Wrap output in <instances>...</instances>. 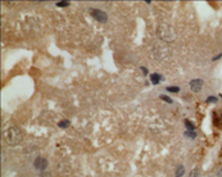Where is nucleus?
I'll return each mask as SVG.
<instances>
[{
  "mask_svg": "<svg viewBox=\"0 0 222 177\" xmlns=\"http://www.w3.org/2000/svg\"><path fill=\"white\" fill-rule=\"evenodd\" d=\"M4 139L9 145H18L23 140V134L21 131V128L16 127V126H12V127L5 130Z\"/></svg>",
  "mask_w": 222,
  "mask_h": 177,
  "instance_id": "nucleus-1",
  "label": "nucleus"
},
{
  "mask_svg": "<svg viewBox=\"0 0 222 177\" xmlns=\"http://www.w3.org/2000/svg\"><path fill=\"white\" fill-rule=\"evenodd\" d=\"M90 14L93 16V18H95L98 22H102V23H105L107 21H108V16H107L105 12L100 10V9H90Z\"/></svg>",
  "mask_w": 222,
  "mask_h": 177,
  "instance_id": "nucleus-2",
  "label": "nucleus"
},
{
  "mask_svg": "<svg viewBox=\"0 0 222 177\" xmlns=\"http://www.w3.org/2000/svg\"><path fill=\"white\" fill-rule=\"evenodd\" d=\"M48 164H49L48 160H46L44 157H37L36 159L34 160V167L37 171H45L48 168Z\"/></svg>",
  "mask_w": 222,
  "mask_h": 177,
  "instance_id": "nucleus-3",
  "label": "nucleus"
},
{
  "mask_svg": "<svg viewBox=\"0 0 222 177\" xmlns=\"http://www.w3.org/2000/svg\"><path fill=\"white\" fill-rule=\"evenodd\" d=\"M203 80L200 79H195V80H191L190 81V90L193 92H199L203 87Z\"/></svg>",
  "mask_w": 222,
  "mask_h": 177,
  "instance_id": "nucleus-4",
  "label": "nucleus"
},
{
  "mask_svg": "<svg viewBox=\"0 0 222 177\" xmlns=\"http://www.w3.org/2000/svg\"><path fill=\"white\" fill-rule=\"evenodd\" d=\"M162 80V76L158 73H153L152 76H150V81H152V83H154V85H158L159 82H161Z\"/></svg>",
  "mask_w": 222,
  "mask_h": 177,
  "instance_id": "nucleus-5",
  "label": "nucleus"
},
{
  "mask_svg": "<svg viewBox=\"0 0 222 177\" xmlns=\"http://www.w3.org/2000/svg\"><path fill=\"white\" fill-rule=\"evenodd\" d=\"M182 175H185V167L180 164L176 168V177H182Z\"/></svg>",
  "mask_w": 222,
  "mask_h": 177,
  "instance_id": "nucleus-6",
  "label": "nucleus"
},
{
  "mask_svg": "<svg viewBox=\"0 0 222 177\" xmlns=\"http://www.w3.org/2000/svg\"><path fill=\"white\" fill-rule=\"evenodd\" d=\"M185 126L189 131H194V128H195V125L190 121V119H185Z\"/></svg>",
  "mask_w": 222,
  "mask_h": 177,
  "instance_id": "nucleus-7",
  "label": "nucleus"
},
{
  "mask_svg": "<svg viewBox=\"0 0 222 177\" xmlns=\"http://www.w3.org/2000/svg\"><path fill=\"white\" fill-rule=\"evenodd\" d=\"M69 123H71V122L68 121V119H63V121L59 122L58 126H59L60 128H68V127H69Z\"/></svg>",
  "mask_w": 222,
  "mask_h": 177,
  "instance_id": "nucleus-8",
  "label": "nucleus"
},
{
  "mask_svg": "<svg viewBox=\"0 0 222 177\" xmlns=\"http://www.w3.org/2000/svg\"><path fill=\"white\" fill-rule=\"evenodd\" d=\"M184 135H185L186 137H189V139H195V137H197V134H195V131H189V130H186Z\"/></svg>",
  "mask_w": 222,
  "mask_h": 177,
  "instance_id": "nucleus-9",
  "label": "nucleus"
},
{
  "mask_svg": "<svg viewBox=\"0 0 222 177\" xmlns=\"http://www.w3.org/2000/svg\"><path fill=\"white\" fill-rule=\"evenodd\" d=\"M162 99V100L163 101H166V103H168V104H172V99H171L170 96H167V95H161V96H159Z\"/></svg>",
  "mask_w": 222,
  "mask_h": 177,
  "instance_id": "nucleus-10",
  "label": "nucleus"
},
{
  "mask_svg": "<svg viewBox=\"0 0 222 177\" xmlns=\"http://www.w3.org/2000/svg\"><path fill=\"white\" fill-rule=\"evenodd\" d=\"M166 90H167V91H171V92H179L180 87H177V86H168Z\"/></svg>",
  "mask_w": 222,
  "mask_h": 177,
  "instance_id": "nucleus-11",
  "label": "nucleus"
},
{
  "mask_svg": "<svg viewBox=\"0 0 222 177\" xmlns=\"http://www.w3.org/2000/svg\"><path fill=\"white\" fill-rule=\"evenodd\" d=\"M189 177H199V171H198L197 168L193 169L190 172V175H189Z\"/></svg>",
  "mask_w": 222,
  "mask_h": 177,
  "instance_id": "nucleus-12",
  "label": "nucleus"
},
{
  "mask_svg": "<svg viewBox=\"0 0 222 177\" xmlns=\"http://www.w3.org/2000/svg\"><path fill=\"white\" fill-rule=\"evenodd\" d=\"M207 103H217V98L216 96H209V98H207Z\"/></svg>",
  "mask_w": 222,
  "mask_h": 177,
  "instance_id": "nucleus-13",
  "label": "nucleus"
},
{
  "mask_svg": "<svg viewBox=\"0 0 222 177\" xmlns=\"http://www.w3.org/2000/svg\"><path fill=\"white\" fill-rule=\"evenodd\" d=\"M68 5H69V3H66V1L57 3V7H59V8H64V7H68Z\"/></svg>",
  "mask_w": 222,
  "mask_h": 177,
  "instance_id": "nucleus-14",
  "label": "nucleus"
},
{
  "mask_svg": "<svg viewBox=\"0 0 222 177\" xmlns=\"http://www.w3.org/2000/svg\"><path fill=\"white\" fill-rule=\"evenodd\" d=\"M221 56H222V54H218V55H216L214 58H213V61H218V59H220Z\"/></svg>",
  "mask_w": 222,
  "mask_h": 177,
  "instance_id": "nucleus-15",
  "label": "nucleus"
},
{
  "mask_svg": "<svg viewBox=\"0 0 222 177\" xmlns=\"http://www.w3.org/2000/svg\"><path fill=\"white\" fill-rule=\"evenodd\" d=\"M217 176H218V177H222V167H221L220 169H218V172H217Z\"/></svg>",
  "mask_w": 222,
  "mask_h": 177,
  "instance_id": "nucleus-16",
  "label": "nucleus"
},
{
  "mask_svg": "<svg viewBox=\"0 0 222 177\" xmlns=\"http://www.w3.org/2000/svg\"><path fill=\"white\" fill-rule=\"evenodd\" d=\"M141 71L144 72V74H148V68H145V67H141Z\"/></svg>",
  "mask_w": 222,
  "mask_h": 177,
  "instance_id": "nucleus-17",
  "label": "nucleus"
}]
</instances>
